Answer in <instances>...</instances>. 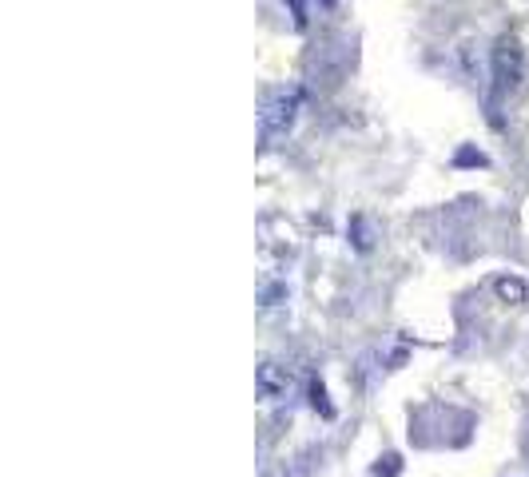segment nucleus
<instances>
[{
    "label": "nucleus",
    "mask_w": 529,
    "mask_h": 477,
    "mask_svg": "<svg viewBox=\"0 0 529 477\" xmlns=\"http://www.w3.org/2000/svg\"><path fill=\"white\" fill-rule=\"evenodd\" d=\"M522 72H526V56H522L518 36H502L494 44V84H498V96L514 92L522 84Z\"/></svg>",
    "instance_id": "nucleus-1"
},
{
    "label": "nucleus",
    "mask_w": 529,
    "mask_h": 477,
    "mask_svg": "<svg viewBox=\"0 0 529 477\" xmlns=\"http://www.w3.org/2000/svg\"><path fill=\"white\" fill-rule=\"evenodd\" d=\"M295 112H299V88H275L263 108V136L267 140L283 136L295 124Z\"/></svg>",
    "instance_id": "nucleus-2"
},
{
    "label": "nucleus",
    "mask_w": 529,
    "mask_h": 477,
    "mask_svg": "<svg viewBox=\"0 0 529 477\" xmlns=\"http://www.w3.org/2000/svg\"><path fill=\"white\" fill-rule=\"evenodd\" d=\"M498 295L522 303V299H526V283H522V279H498Z\"/></svg>",
    "instance_id": "nucleus-4"
},
{
    "label": "nucleus",
    "mask_w": 529,
    "mask_h": 477,
    "mask_svg": "<svg viewBox=\"0 0 529 477\" xmlns=\"http://www.w3.org/2000/svg\"><path fill=\"white\" fill-rule=\"evenodd\" d=\"M255 382H259V394L263 398H287V390H291V374L279 366V362H263L259 366V374H255Z\"/></svg>",
    "instance_id": "nucleus-3"
}]
</instances>
